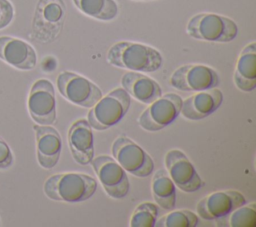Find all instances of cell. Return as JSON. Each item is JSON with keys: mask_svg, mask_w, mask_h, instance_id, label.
<instances>
[{"mask_svg": "<svg viewBox=\"0 0 256 227\" xmlns=\"http://www.w3.org/2000/svg\"><path fill=\"white\" fill-rule=\"evenodd\" d=\"M106 60L114 67L144 73L155 72L163 65V57L157 49L130 41L113 44L107 52Z\"/></svg>", "mask_w": 256, "mask_h": 227, "instance_id": "1", "label": "cell"}, {"mask_svg": "<svg viewBox=\"0 0 256 227\" xmlns=\"http://www.w3.org/2000/svg\"><path fill=\"white\" fill-rule=\"evenodd\" d=\"M97 189L94 177L78 172L57 173L46 179L43 190L54 201L76 203L91 198Z\"/></svg>", "mask_w": 256, "mask_h": 227, "instance_id": "2", "label": "cell"}, {"mask_svg": "<svg viewBox=\"0 0 256 227\" xmlns=\"http://www.w3.org/2000/svg\"><path fill=\"white\" fill-rule=\"evenodd\" d=\"M186 32L196 40L228 43L236 38L238 26L234 20L223 15L198 13L189 19Z\"/></svg>", "mask_w": 256, "mask_h": 227, "instance_id": "3", "label": "cell"}, {"mask_svg": "<svg viewBox=\"0 0 256 227\" xmlns=\"http://www.w3.org/2000/svg\"><path fill=\"white\" fill-rule=\"evenodd\" d=\"M130 104V95L122 87L115 88L90 108L87 121L97 131L109 129L122 120Z\"/></svg>", "mask_w": 256, "mask_h": 227, "instance_id": "4", "label": "cell"}, {"mask_svg": "<svg viewBox=\"0 0 256 227\" xmlns=\"http://www.w3.org/2000/svg\"><path fill=\"white\" fill-rule=\"evenodd\" d=\"M112 156L128 173L144 178L152 174L154 162L151 156L136 142L126 136L116 138L111 147Z\"/></svg>", "mask_w": 256, "mask_h": 227, "instance_id": "5", "label": "cell"}, {"mask_svg": "<svg viewBox=\"0 0 256 227\" xmlns=\"http://www.w3.org/2000/svg\"><path fill=\"white\" fill-rule=\"evenodd\" d=\"M56 83L59 93L67 101L83 108H91L103 96L94 82L74 72H61Z\"/></svg>", "mask_w": 256, "mask_h": 227, "instance_id": "6", "label": "cell"}, {"mask_svg": "<svg viewBox=\"0 0 256 227\" xmlns=\"http://www.w3.org/2000/svg\"><path fill=\"white\" fill-rule=\"evenodd\" d=\"M183 99L175 93L161 95L141 113L139 126L148 131L156 132L171 124L180 114Z\"/></svg>", "mask_w": 256, "mask_h": 227, "instance_id": "7", "label": "cell"}, {"mask_svg": "<svg viewBox=\"0 0 256 227\" xmlns=\"http://www.w3.org/2000/svg\"><path fill=\"white\" fill-rule=\"evenodd\" d=\"M90 163L104 191L109 197L122 199L128 195L130 183L127 172L114 158L108 155H99L94 157Z\"/></svg>", "mask_w": 256, "mask_h": 227, "instance_id": "8", "label": "cell"}, {"mask_svg": "<svg viewBox=\"0 0 256 227\" xmlns=\"http://www.w3.org/2000/svg\"><path fill=\"white\" fill-rule=\"evenodd\" d=\"M220 78L215 69L203 64H187L177 68L169 84L179 91H204L219 85Z\"/></svg>", "mask_w": 256, "mask_h": 227, "instance_id": "9", "label": "cell"}, {"mask_svg": "<svg viewBox=\"0 0 256 227\" xmlns=\"http://www.w3.org/2000/svg\"><path fill=\"white\" fill-rule=\"evenodd\" d=\"M28 111L38 125H53L56 121V97L53 84L47 79H38L30 89Z\"/></svg>", "mask_w": 256, "mask_h": 227, "instance_id": "10", "label": "cell"}, {"mask_svg": "<svg viewBox=\"0 0 256 227\" xmlns=\"http://www.w3.org/2000/svg\"><path fill=\"white\" fill-rule=\"evenodd\" d=\"M164 162L170 178L181 191L192 193L203 187L202 178L197 173L192 162L181 150L172 149L168 151Z\"/></svg>", "mask_w": 256, "mask_h": 227, "instance_id": "11", "label": "cell"}, {"mask_svg": "<svg viewBox=\"0 0 256 227\" xmlns=\"http://www.w3.org/2000/svg\"><path fill=\"white\" fill-rule=\"evenodd\" d=\"M245 203L246 198L239 191H217L203 197L197 203L196 211L204 220H217L228 216Z\"/></svg>", "mask_w": 256, "mask_h": 227, "instance_id": "12", "label": "cell"}, {"mask_svg": "<svg viewBox=\"0 0 256 227\" xmlns=\"http://www.w3.org/2000/svg\"><path fill=\"white\" fill-rule=\"evenodd\" d=\"M65 4L62 0H42L37 9L35 29L39 38L50 42L57 38L65 20Z\"/></svg>", "mask_w": 256, "mask_h": 227, "instance_id": "13", "label": "cell"}, {"mask_svg": "<svg viewBox=\"0 0 256 227\" xmlns=\"http://www.w3.org/2000/svg\"><path fill=\"white\" fill-rule=\"evenodd\" d=\"M67 141L74 161L88 165L94 158V139L92 127L87 119H79L68 129Z\"/></svg>", "mask_w": 256, "mask_h": 227, "instance_id": "14", "label": "cell"}, {"mask_svg": "<svg viewBox=\"0 0 256 227\" xmlns=\"http://www.w3.org/2000/svg\"><path fill=\"white\" fill-rule=\"evenodd\" d=\"M0 59L24 71L34 69L37 64L35 49L28 42L11 36L0 37Z\"/></svg>", "mask_w": 256, "mask_h": 227, "instance_id": "15", "label": "cell"}, {"mask_svg": "<svg viewBox=\"0 0 256 227\" xmlns=\"http://www.w3.org/2000/svg\"><path fill=\"white\" fill-rule=\"evenodd\" d=\"M37 161L44 169H52L59 161L62 150L60 133L51 125H35Z\"/></svg>", "mask_w": 256, "mask_h": 227, "instance_id": "16", "label": "cell"}, {"mask_svg": "<svg viewBox=\"0 0 256 227\" xmlns=\"http://www.w3.org/2000/svg\"><path fill=\"white\" fill-rule=\"evenodd\" d=\"M223 102V93L217 87L198 91L182 101V116L188 120H201L214 113Z\"/></svg>", "mask_w": 256, "mask_h": 227, "instance_id": "17", "label": "cell"}, {"mask_svg": "<svg viewBox=\"0 0 256 227\" xmlns=\"http://www.w3.org/2000/svg\"><path fill=\"white\" fill-rule=\"evenodd\" d=\"M121 86L130 97L143 104H150L162 95L157 81L141 72L128 71L123 74Z\"/></svg>", "mask_w": 256, "mask_h": 227, "instance_id": "18", "label": "cell"}, {"mask_svg": "<svg viewBox=\"0 0 256 227\" xmlns=\"http://www.w3.org/2000/svg\"><path fill=\"white\" fill-rule=\"evenodd\" d=\"M233 80L235 86L243 92H251L256 88V43L254 41L242 49Z\"/></svg>", "mask_w": 256, "mask_h": 227, "instance_id": "19", "label": "cell"}, {"mask_svg": "<svg viewBox=\"0 0 256 227\" xmlns=\"http://www.w3.org/2000/svg\"><path fill=\"white\" fill-rule=\"evenodd\" d=\"M151 189L153 198L159 207L168 211L174 209L176 205V186L167 170L160 169L155 172Z\"/></svg>", "mask_w": 256, "mask_h": 227, "instance_id": "20", "label": "cell"}, {"mask_svg": "<svg viewBox=\"0 0 256 227\" xmlns=\"http://www.w3.org/2000/svg\"><path fill=\"white\" fill-rule=\"evenodd\" d=\"M77 9L96 20L111 21L118 15V5L115 0H73Z\"/></svg>", "mask_w": 256, "mask_h": 227, "instance_id": "21", "label": "cell"}, {"mask_svg": "<svg viewBox=\"0 0 256 227\" xmlns=\"http://www.w3.org/2000/svg\"><path fill=\"white\" fill-rule=\"evenodd\" d=\"M199 224V217L188 209L171 211L159 218L155 227H196Z\"/></svg>", "mask_w": 256, "mask_h": 227, "instance_id": "22", "label": "cell"}, {"mask_svg": "<svg viewBox=\"0 0 256 227\" xmlns=\"http://www.w3.org/2000/svg\"><path fill=\"white\" fill-rule=\"evenodd\" d=\"M159 215V206L155 203L146 201L140 203L133 211L129 226L130 227H154Z\"/></svg>", "mask_w": 256, "mask_h": 227, "instance_id": "23", "label": "cell"}, {"mask_svg": "<svg viewBox=\"0 0 256 227\" xmlns=\"http://www.w3.org/2000/svg\"><path fill=\"white\" fill-rule=\"evenodd\" d=\"M228 225L231 227H255L256 204L254 202L243 204L230 213Z\"/></svg>", "mask_w": 256, "mask_h": 227, "instance_id": "24", "label": "cell"}, {"mask_svg": "<svg viewBox=\"0 0 256 227\" xmlns=\"http://www.w3.org/2000/svg\"><path fill=\"white\" fill-rule=\"evenodd\" d=\"M14 7L9 0H0V29L7 27L13 20Z\"/></svg>", "mask_w": 256, "mask_h": 227, "instance_id": "25", "label": "cell"}, {"mask_svg": "<svg viewBox=\"0 0 256 227\" xmlns=\"http://www.w3.org/2000/svg\"><path fill=\"white\" fill-rule=\"evenodd\" d=\"M14 162L13 153L4 139L0 137V169L5 170L12 166Z\"/></svg>", "mask_w": 256, "mask_h": 227, "instance_id": "26", "label": "cell"}, {"mask_svg": "<svg viewBox=\"0 0 256 227\" xmlns=\"http://www.w3.org/2000/svg\"><path fill=\"white\" fill-rule=\"evenodd\" d=\"M134 1H152V0H134Z\"/></svg>", "mask_w": 256, "mask_h": 227, "instance_id": "27", "label": "cell"}]
</instances>
